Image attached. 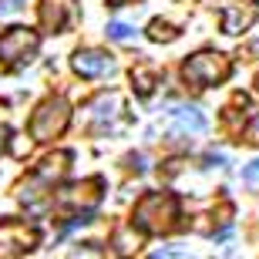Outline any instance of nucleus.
Returning a JSON list of instances; mask_svg holds the SVG:
<instances>
[{
    "mask_svg": "<svg viewBox=\"0 0 259 259\" xmlns=\"http://www.w3.org/2000/svg\"><path fill=\"white\" fill-rule=\"evenodd\" d=\"M132 226L142 236H165L179 226V199L172 192H148L135 202Z\"/></svg>",
    "mask_w": 259,
    "mask_h": 259,
    "instance_id": "obj_1",
    "label": "nucleus"
},
{
    "mask_svg": "<svg viewBox=\"0 0 259 259\" xmlns=\"http://www.w3.org/2000/svg\"><path fill=\"white\" fill-rule=\"evenodd\" d=\"M105 34H108L111 40H121V44H128V40H135V30L128 27V24H121V20H111V24L105 27Z\"/></svg>",
    "mask_w": 259,
    "mask_h": 259,
    "instance_id": "obj_14",
    "label": "nucleus"
},
{
    "mask_svg": "<svg viewBox=\"0 0 259 259\" xmlns=\"http://www.w3.org/2000/svg\"><path fill=\"white\" fill-rule=\"evenodd\" d=\"M125 4H135V0H108V7H125Z\"/></svg>",
    "mask_w": 259,
    "mask_h": 259,
    "instance_id": "obj_20",
    "label": "nucleus"
},
{
    "mask_svg": "<svg viewBox=\"0 0 259 259\" xmlns=\"http://www.w3.org/2000/svg\"><path fill=\"white\" fill-rule=\"evenodd\" d=\"M256 88H259V74H256Z\"/></svg>",
    "mask_w": 259,
    "mask_h": 259,
    "instance_id": "obj_21",
    "label": "nucleus"
},
{
    "mask_svg": "<svg viewBox=\"0 0 259 259\" xmlns=\"http://www.w3.org/2000/svg\"><path fill=\"white\" fill-rule=\"evenodd\" d=\"M209 128V121H205V115H202L195 105H179L172 108V138H195V135H202Z\"/></svg>",
    "mask_w": 259,
    "mask_h": 259,
    "instance_id": "obj_8",
    "label": "nucleus"
},
{
    "mask_svg": "<svg viewBox=\"0 0 259 259\" xmlns=\"http://www.w3.org/2000/svg\"><path fill=\"white\" fill-rule=\"evenodd\" d=\"M7 135H10L7 128H0V152H4V148H7Z\"/></svg>",
    "mask_w": 259,
    "mask_h": 259,
    "instance_id": "obj_19",
    "label": "nucleus"
},
{
    "mask_svg": "<svg viewBox=\"0 0 259 259\" xmlns=\"http://www.w3.org/2000/svg\"><path fill=\"white\" fill-rule=\"evenodd\" d=\"M67 125H71V105H67V98L61 95H51L44 98L37 105V111L30 115V138L34 142H54V138H61V135L67 132Z\"/></svg>",
    "mask_w": 259,
    "mask_h": 259,
    "instance_id": "obj_2",
    "label": "nucleus"
},
{
    "mask_svg": "<svg viewBox=\"0 0 259 259\" xmlns=\"http://www.w3.org/2000/svg\"><path fill=\"white\" fill-rule=\"evenodd\" d=\"M118 108H121L118 95H105V98H98L95 105H91V118H95L98 125H101V121H111V118L118 115Z\"/></svg>",
    "mask_w": 259,
    "mask_h": 259,
    "instance_id": "obj_12",
    "label": "nucleus"
},
{
    "mask_svg": "<svg viewBox=\"0 0 259 259\" xmlns=\"http://www.w3.org/2000/svg\"><path fill=\"white\" fill-rule=\"evenodd\" d=\"M242 138H246L249 145H259V118H252V121H249V128L242 132Z\"/></svg>",
    "mask_w": 259,
    "mask_h": 259,
    "instance_id": "obj_16",
    "label": "nucleus"
},
{
    "mask_svg": "<svg viewBox=\"0 0 259 259\" xmlns=\"http://www.w3.org/2000/svg\"><path fill=\"white\" fill-rule=\"evenodd\" d=\"M27 0H0V17H10V14H17Z\"/></svg>",
    "mask_w": 259,
    "mask_h": 259,
    "instance_id": "obj_15",
    "label": "nucleus"
},
{
    "mask_svg": "<svg viewBox=\"0 0 259 259\" xmlns=\"http://www.w3.org/2000/svg\"><path fill=\"white\" fill-rule=\"evenodd\" d=\"M148 37H152V40H175V37H179V30H175L172 24H165V20H152Z\"/></svg>",
    "mask_w": 259,
    "mask_h": 259,
    "instance_id": "obj_13",
    "label": "nucleus"
},
{
    "mask_svg": "<svg viewBox=\"0 0 259 259\" xmlns=\"http://www.w3.org/2000/svg\"><path fill=\"white\" fill-rule=\"evenodd\" d=\"M40 51V37L37 30L30 27H10L0 34V67H24L37 58Z\"/></svg>",
    "mask_w": 259,
    "mask_h": 259,
    "instance_id": "obj_4",
    "label": "nucleus"
},
{
    "mask_svg": "<svg viewBox=\"0 0 259 259\" xmlns=\"http://www.w3.org/2000/svg\"><path fill=\"white\" fill-rule=\"evenodd\" d=\"M67 168H71V152H54L34 168V179H37L40 185L54 189V182H61V179L67 175Z\"/></svg>",
    "mask_w": 259,
    "mask_h": 259,
    "instance_id": "obj_9",
    "label": "nucleus"
},
{
    "mask_svg": "<svg viewBox=\"0 0 259 259\" xmlns=\"http://www.w3.org/2000/svg\"><path fill=\"white\" fill-rule=\"evenodd\" d=\"M155 256H185V249H158Z\"/></svg>",
    "mask_w": 259,
    "mask_h": 259,
    "instance_id": "obj_18",
    "label": "nucleus"
},
{
    "mask_svg": "<svg viewBox=\"0 0 259 259\" xmlns=\"http://www.w3.org/2000/svg\"><path fill=\"white\" fill-rule=\"evenodd\" d=\"M37 20L44 34H64L77 20V0H40Z\"/></svg>",
    "mask_w": 259,
    "mask_h": 259,
    "instance_id": "obj_6",
    "label": "nucleus"
},
{
    "mask_svg": "<svg viewBox=\"0 0 259 259\" xmlns=\"http://www.w3.org/2000/svg\"><path fill=\"white\" fill-rule=\"evenodd\" d=\"M158 81H162V74H158L155 67H135V71H132V84H135V91H138L142 98L152 95Z\"/></svg>",
    "mask_w": 259,
    "mask_h": 259,
    "instance_id": "obj_11",
    "label": "nucleus"
},
{
    "mask_svg": "<svg viewBox=\"0 0 259 259\" xmlns=\"http://www.w3.org/2000/svg\"><path fill=\"white\" fill-rule=\"evenodd\" d=\"M242 179H246L249 185H259V158H256L252 165H246V172H242Z\"/></svg>",
    "mask_w": 259,
    "mask_h": 259,
    "instance_id": "obj_17",
    "label": "nucleus"
},
{
    "mask_svg": "<svg viewBox=\"0 0 259 259\" xmlns=\"http://www.w3.org/2000/svg\"><path fill=\"white\" fill-rule=\"evenodd\" d=\"M71 71H74L77 77H84V81H95V77L115 74L118 64H115L111 54H105V51L84 48V51H74V58H71Z\"/></svg>",
    "mask_w": 259,
    "mask_h": 259,
    "instance_id": "obj_7",
    "label": "nucleus"
},
{
    "mask_svg": "<svg viewBox=\"0 0 259 259\" xmlns=\"http://www.w3.org/2000/svg\"><path fill=\"white\" fill-rule=\"evenodd\" d=\"M101 189H105V179H84V182H74L61 189L54 205L58 209H71V212H91L101 202Z\"/></svg>",
    "mask_w": 259,
    "mask_h": 259,
    "instance_id": "obj_5",
    "label": "nucleus"
},
{
    "mask_svg": "<svg viewBox=\"0 0 259 259\" xmlns=\"http://www.w3.org/2000/svg\"><path fill=\"white\" fill-rule=\"evenodd\" d=\"M229 71H232V64L226 54H219V51H199V54H192L182 64V81L192 88H215L229 77Z\"/></svg>",
    "mask_w": 259,
    "mask_h": 259,
    "instance_id": "obj_3",
    "label": "nucleus"
},
{
    "mask_svg": "<svg viewBox=\"0 0 259 259\" xmlns=\"http://www.w3.org/2000/svg\"><path fill=\"white\" fill-rule=\"evenodd\" d=\"M256 10H242V7H226L222 10V34H242L246 27H252Z\"/></svg>",
    "mask_w": 259,
    "mask_h": 259,
    "instance_id": "obj_10",
    "label": "nucleus"
}]
</instances>
